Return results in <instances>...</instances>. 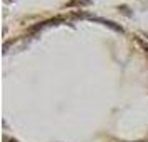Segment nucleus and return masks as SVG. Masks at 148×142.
<instances>
[{
    "label": "nucleus",
    "instance_id": "1",
    "mask_svg": "<svg viewBox=\"0 0 148 142\" xmlns=\"http://www.w3.org/2000/svg\"><path fill=\"white\" fill-rule=\"evenodd\" d=\"M95 22H100V24H103V25H107V27L110 28H113V30H116V32H123V28L120 27V25H115L113 22H110V20H103V19H93Z\"/></svg>",
    "mask_w": 148,
    "mask_h": 142
},
{
    "label": "nucleus",
    "instance_id": "2",
    "mask_svg": "<svg viewBox=\"0 0 148 142\" xmlns=\"http://www.w3.org/2000/svg\"><path fill=\"white\" fill-rule=\"evenodd\" d=\"M7 142H17V141H7Z\"/></svg>",
    "mask_w": 148,
    "mask_h": 142
}]
</instances>
